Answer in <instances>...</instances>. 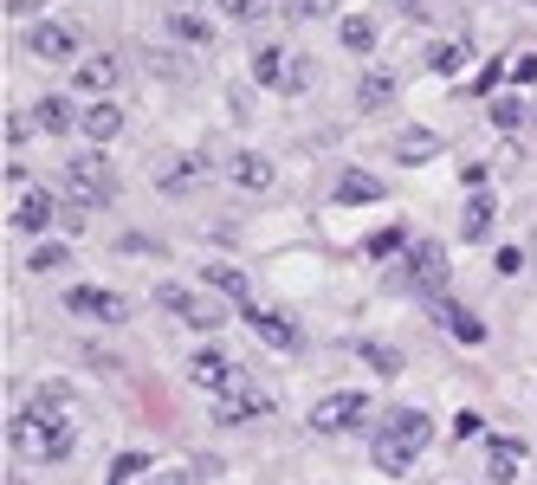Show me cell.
Instances as JSON below:
<instances>
[{
    "mask_svg": "<svg viewBox=\"0 0 537 485\" xmlns=\"http://www.w3.org/2000/svg\"><path fill=\"white\" fill-rule=\"evenodd\" d=\"M7 447L20 453L26 466H59V460H72L78 440H72V421H65V414H52V408L33 401V408H20L7 421Z\"/></svg>",
    "mask_w": 537,
    "mask_h": 485,
    "instance_id": "6da1fadb",
    "label": "cell"
},
{
    "mask_svg": "<svg viewBox=\"0 0 537 485\" xmlns=\"http://www.w3.org/2000/svg\"><path fill=\"white\" fill-rule=\"evenodd\" d=\"M421 453H428V414H421V408H395V414H382V421H376V473L402 479Z\"/></svg>",
    "mask_w": 537,
    "mask_h": 485,
    "instance_id": "7a4b0ae2",
    "label": "cell"
},
{
    "mask_svg": "<svg viewBox=\"0 0 537 485\" xmlns=\"http://www.w3.org/2000/svg\"><path fill=\"white\" fill-rule=\"evenodd\" d=\"M259 414H272V388L253 382V376L240 369V376L214 395V421H220V427H246V421H259Z\"/></svg>",
    "mask_w": 537,
    "mask_h": 485,
    "instance_id": "3957f363",
    "label": "cell"
},
{
    "mask_svg": "<svg viewBox=\"0 0 537 485\" xmlns=\"http://www.w3.org/2000/svg\"><path fill=\"white\" fill-rule=\"evenodd\" d=\"M65 194L85 201V207H104L110 194H117V175H110L104 156H72V162H65Z\"/></svg>",
    "mask_w": 537,
    "mask_h": 485,
    "instance_id": "277c9868",
    "label": "cell"
},
{
    "mask_svg": "<svg viewBox=\"0 0 537 485\" xmlns=\"http://www.w3.org/2000/svg\"><path fill=\"white\" fill-rule=\"evenodd\" d=\"M156 304H162V311H175L182 324H195V330H220V324H227V311H220L214 298H195V291L175 285V279H162V285H156Z\"/></svg>",
    "mask_w": 537,
    "mask_h": 485,
    "instance_id": "5b68a950",
    "label": "cell"
},
{
    "mask_svg": "<svg viewBox=\"0 0 537 485\" xmlns=\"http://www.w3.org/2000/svg\"><path fill=\"white\" fill-rule=\"evenodd\" d=\"M356 421H369V395L363 388H337V395H324L318 408H311V427H318V434H350Z\"/></svg>",
    "mask_w": 537,
    "mask_h": 485,
    "instance_id": "8992f818",
    "label": "cell"
},
{
    "mask_svg": "<svg viewBox=\"0 0 537 485\" xmlns=\"http://www.w3.org/2000/svg\"><path fill=\"white\" fill-rule=\"evenodd\" d=\"M253 78H259V85H272V91H298L311 78V65L298 59V52H285V46H259L253 52Z\"/></svg>",
    "mask_w": 537,
    "mask_h": 485,
    "instance_id": "52a82bcc",
    "label": "cell"
},
{
    "mask_svg": "<svg viewBox=\"0 0 537 485\" xmlns=\"http://www.w3.org/2000/svg\"><path fill=\"white\" fill-rule=\"evenodd\" d=\"M26 52L46 65H65V59H78V33L59 20H39V26H26Z\"/></svg>",
    "mask_w": 537,
    "mask_h": 485,
    "instance_id": "ba28073f",
    "label": "cell"
},
{
    "mask_svg": "<svg viewBox=\"0 0 537 485\" xmlns=\"http://www.w3.org/2000/svg\"><path fill=\"white\" fill-rule=\"evenodd\" d=\"M65 311L72 317H98V324H123V298L104 285H72L65 291Z\"/></svg>",
    "mask_w": 537,
    "mask_h": 485,
    "instance_id": "9c48e42d",
    "label": "cell"
},
{
    "mask_svg": "<svg viewBox=\"0 0 537 485\" xmlns=\"http://www.w3.org/2000/svg\"><path fill=\"white\" fill-rule=\"evenodd\" d=\"M525 460H531V447H525V440L499 434V440L486 447V479H492V485H512L518 473H525Z\"/></svg>",
    "mask_w": 537,
    "mask_h": 485,
    "instance_id": "30bf717a",
    "label": "cell"
},
{
    "mask_svg": "<svg viewBox=\"0 0 537 485\" xmlns=\"http://www.w3.org/2000/svg\"><path fill=\"white\" fill-rule=\"evenodd\" d=\"M246 324H253V337L259 343H272V350H298V324L292 317H279V311H259V304H246Z\"/></svg>",
    "mask_w": 537,
    "mask_h": 485,
    "instance_id": "8fae6325",
    "label": "cell"
},
{
    "mask_svg": "<svg viewBox=\"0 0 537 485\" xmlns=\"http://www.w3.org/2000/svg\"><path fill=\"white\" fill-rule=\"evenodd\" d=\"M52 220H59V201H52L46 188H26L20 207H13V227H20V233H46Z\"/></svg>",
    "mask_w": 537,
    "mask_h": 485,
    "instance_id": "7c38bea8",
    "label": "cell"
},
{
    "mask_svg": "<svg viewBox=\"0 0 537 485\" xmlns=\"http://www.w3.org/2000/svg\"><path fill=\"white\" fill-rule=\"evenodd\" d=\"M233 376H240V369H233L220 350H195V356H188V382H195V388H208V395H220V388H227Z\"/></svg>",
    "mask_w": 537,
    "mask_h": 485,
    "instance_id": "4fadbf2b",
    "label": "cell"
},
{
    "mask_svg": "<svg viewBox=\"0 0 537 485\" xmlns=\"http://www.w3.org/2000/svg\"><path fill=\"white\" fill-rule=\"evenodd\" d=\"M78 130H85L91 143H117V130H123V110L110 104V97H98L91 110H78Z\"/></svg>",
    "mask_w": 537,
    "mask_h": 485,
    "instance_id": "5bb4252c",
    "label": "cell"
},
{
    "mask_svg": "<svg viewBox=\"0 0 537 485\" xmlns=\"http://www.w3.org/2000/svg\"><path fill=\"white\" fill-rule=\"evenodd\" d=\"M227 175H233L240 188H253V194H266V188H272V162L259 156V149H240V156L227 162Z\"/></svg>",
    "mask_w": 537,
    "mask_h": 485,
    "instance_id": "9a60e30c",
    "label": "cell"
},
{
    "mask_svg": "<svg viewBox=\"0 0 537 485\" xmlns=\"http://www.w3.org/2000/svg\"><path fill=\"white\" fill-rule=\"evenodd\" d=\"M408 279H415V285H440V279H447V253H440V246L428 240V246H415V253H408Z\"/></svg>",
    "mask_w": 537,
    "mask_h": 485,
    "instance_id": "2e32d148",
    "label": "cell"
},
{
    "mask_svg": "<svg viewBox=\"0 0 537 485\" xmlns=\"http://www.w3.org/2000/svg\"><path fill=\"white\" fill-rule=\"evenodd\" d=\"M208 285L220 291V298H233V304H240V311H246V304H253V279H246L240 266H208Z\"/></svg>",
    "mask_w": 537,
    "mask_h": 485,
    "instance_id": "e0dca14e",
    "label": "cell"
},
{
    "mask_svg": "<svg viewBox=\"0 0 537 485\" xmlns=\"http://www.w3.org/2000/svg\"><path fill=\"white\" fill-rule=\"evenodd\" d=\"M72 123H78V110L65 104V97H39V104H33V130L59 136V130H72Z\"/></svg>",
    "mask_w": 537,
    "mask_h": 485,
    "instance_id": "ac0fdd59",
    "label": "cell"
},
{
    "mask_svg": "<svg viewBox=\"0 0 537 485\" xmlns=\"http://www.w3.org/2000/svg\"><path fill=\"white\" fill-rule=\"evenodd\" d=\"M169 33H175V39H188V46H208L214 26L201 20V13H188V7H169Z\"/></svg>",
    "mask_w": 537,
    "mask_h": 485,
    "instance_id": "d6986e66",
    "label": "cell"
},
{
    "mask_svg": "<svg viewBox=\"0 0 537 485\" xmlns=\"http://www.w3.org/2000/svg\"><path fill=\"white\" fill-rule=\"evenodd\" d=\"M110 85H117V59H85V65H78V91L104 97Z\"/></svg>",
    "mask_w": 537,
    "mask_h": 485,
    "instance_id": "ffe728a7",
    "label": "cell"
},
{
    "mask_svg": "<svg viewBox=\"0 0 537 485\" xmlns=\"http://www.w3.org/2000/svg\"><path fill=\"white\" fill-rule=\"evenodd\" d=\"M337 201H343V207H356V201H382V182H376V175H363V169H350V175L337 182Z\"/></svg>",
    "mask_w": 537,
    "mask_h": 485,
    "instance_id": "44dd1931",
    "label": "cell"
},
{
    "mask_svg": "<svg viewBox=\"0 0 537 485\" xmlns=\"http://www.w3.org/2000/svg\"><path fill=\"white\" fill-rule=\"evenodd\" d=\"M356 104H363V110L395 104V78H389V72H363V85H356Z\"/></svg>",
    "mask_w": 537,
    "mask_h": 485,
    "instance_id": "7402d4cb",
    "label": "cell"
},
{
    "mask_svg": "<svg viewBox=\"0 0 537 485\" xmlns=\"http://www.w3.org/2000/svg\"><path fill=\"white\" fill-rule=\"evenodd\" d=\"M440 324H447L460 343H486V324H479L473 311H460V304H440Z\"/></svg>",
    "mask_w": 537,
    "mask_h": 485,
    "instance_id": "603a6c76",
    "label": "cell"
},
{
    "mask_svg": "<svg viewBox=\"0 0 537 485\" xmlns=\"http://www.w3.org/2000/svg\"><path fill=\"white\" fill-rule=\"evenodd\" d=\"M201 175H208V156H182L156 175V188H188V182H201Z\"/></svg>",
    "mask_w": 537,
    "mask_h": 485,
    "instance_id": "cb8c5ba5",
    "label": "cell"
},
{
    "mask_svg": "<svg viewBox=\"0 0 537 485\" xmlns=\"http://www.w3.org/2000/svg\"><path fill=\"white\" fill-rule=\"evenodd\" d=\"M395 156L402 162H428V156H440V136L434 130H408L402 143H395Z\"/></svg>",
    "mask_w": 537,
    "mask_h": 485,
    "instance_id": "d4e9b609",
    "label": "cell"
},
{
    "mask_svg": "<svg viewBox=\"0 0 537 485\" xmlns=\"http://www.w3.org/2000/svg\"><path fill=\"white\" fill-rule=\"evenodd\" d=\"M149 473V453H117V460H110V479L104 485H136Z\"/></svg>",
    "mask_w": 537,
    "mask_h": 485,
    "instance_id": "484cf974",
    "label": "cell"
},
{
    "mask_svg": "<svg viewBox=\"0 0 537 485\" xmlns=\"http://www.w3.org/2000/svg\"><path fill=\"white\" fill-rule=\"evenodd\" d=\"M492 214H499V207H492V201H486V194H479V201H473V207H466V220H460V233H466V240H486V233H492Z\"/></svg>",
    "mask_w": 537,
    "mask_h": 485,
    "instance_id": "4316f807",
    "label": "cell"
},
{
    "mask_svg": "<svg viewBox=\"0 0 537 485\" xmlns=\"http://www.w3.org/2000/svg\"><path fill=\"white\" fill-rule=\"evenodd\" d=\"M337 33H343V46H350V52H369V46H376V20H363V13H350Z\"/></svg>",
    "mask_w": 537,
    "mask_h": 485,
    "instance_id": "83f0119b",
    "label": "cell"
},
{
    "mask_svg": "<svg viewBox=\"0 0 537 485\" xmlns=\"http://www.w3.org/2000/svg\"><path fill=\"white\" fill-rule=\"evenodd\" d=\"M363 363L376 369V376H395V369H402V350H395V343H363Z\"/></svg>",
    "mask_w": 537,
    "mask_h": 485,
    "instance_id": "f1b7e54d",
    "label": "cell"
},
{
    "mask_svg": "<svg viewBox=\"0 0 537 485\" xmlns=\"http://www.w3.org/2000/svg\"><path fill=\"white\" fill-rule=\"evenodd\" d=\"M428 65H434L440 78H453V72L466 65V46H453V39H447V46H434V52H428Z\"/></svg>",
    "mask_w": 537,
    "mask_h": 485,
    "instance_id": "f546056e",
    "label": "cell"
},
{
    "mask_svg": "<svg viewBox=\"0 0 537 485\" xmlns=\"http://www.w3.org/2000/svg\"><path fill=\"white\" fill-rule=\"evenodd\" d=\"M220 7H227V20H233V26H253L259 13H266V0H220Z\"/></svg>",
    "mask_w": 537,
    "mask_h": 485,
    "instance_id": "4dcf8cb0",
    "label": "cell"
},
{
    "mask_svg": "<svg viewBox=\"0 0 537 485\" xmlns=\"http://www.w3.org/2000/svg\"><path fill=\"white\" fill-rule=\"evenodd\" d=\"M39 408H52V414H72V388H65V382H46V388H39Z\"/></svg>",
    "mask_w": 537,
    "mask_h": 485,
    "instance_id": "1f68e13d",
    "label": "cell"
},
{
    "mask_svg": "<svg viewBox=\"0 0 537 485\" xmlns=\"http://www.w3.org/2000/svg\"><path fill=\"white\" fill-rule=\"evenodd\" d=\"M492 123H499V130H518V123H525V104H518V97H499V104H492Z\"/></svg>",
    "mask_w": 537,
    "mask_h": 485,
    "instance_id": "d6a6232c",
    "label": "cell"
},
{
    "mask_svg": "<svg viewBox=\"0 0 537 485\" xmlns=\"http://www.w3.org/2000/svg\"><path fill=\"white\" fill-rule=\"evenodd\" d=\"M65 266V246H39L33 259H26V272H59Z\"/></svg>",
    "mask_w": 537,
    "mask_h": 485,
    "instance_id": "836d02e7",
    "label": "cell"
},
{
    "mask_svg": "<svg viewBox=\"0 0 537 485\" xmlns=\"http://www.w3.org/2000/svg\"><path fill=\"white\" fill-rule=\"evenodd\" d=\"M285 13L292 20H318V13H330V0H285Z\"/></svg>",
    "mask_w": 537,
    "mask_h": 485,
    "instance_id": "e575fe53",
    "label": "cell"
},
{
    "mask_svg": "<svg viewBox=\"0 0 537 485\" xmlns=\"http://www.w3.org/2000/svg\"><path fill=\"white\" fill-rule=\"evenodd\" d=\"M492 272H505V279H512V272H525V253H518V246H505V253L492 259Z\"/></svg>",
    "mask_w": 537,
    "mask_h": 485,
    "instance_id": "d590c367",
    "label": "cell"
},
{
    "mask_svg": "<svg viewBox=\"0 0 537 485\" xmlns=\"http://www.w3.org/2000/svg\"><path fill=\"white\" fill-rule=\"evenodd\" d=\"M395 246H402V233H395V227H389V233H376V240H369V259H389Z\"/></svg>",
    "mask_w": 537,
    "mask_h": 485,
    "instance_id": "8d00e7d4",
    "label": "cell"
},
{
    "mask_svg": "<svg viewBox=\"0 0 537 485\" xmlns=\"http://www.w3.org/2000/svg\"><path fill=\"white\" fill-rule=\"evenodd\" d=\"M473 434H479V414H473V408L453 414V440H473Z\"/></svg>",
    "mask_w": 537,
    "mask_h": 485,
    "instance_id": "74e56055",
    "label": "cell"
},
{
    "mask_svg": "<svg viewBox=\"0 0 537 485\" xmlns=\"http://www.w3.org/2000/svg\"><path fill=\"white\" fill-rule=\"evenodd\" d=\"M39 7H46V0H7V20H33Z\"/></svg>",
    "mask_w": 537,
    "mask_h": 485,
    "instance_id": "f35d334b",
    "label": "cell"
},
{
    "mask_svg": "<svg viewBox=\"0 0 537 485\" xmlns=\"http://www.w3.org/2000/svg\"><path fill=\"white\" fill-rule=\"evenodd\" d=\"M512 78L518 85H537V59H512Z\"/></svg>",
    "mask_w": 537,
    "mask_h": 485,
    "instance_id": "ab89813d",
    "label": "cell"
},
{
    "mask_svg": "<svg viewBox=\"0 0 537 485\" xmlns=\"http://www.w3.org/2000/svg\"><path fill=\"white\" fill-rule=\"evenodd\" d=\"M156 485H195V473H162Z\"/></svg>",
    "mask_w": 537,
    "mask_h": 485,
    "instance_id": "60d3db41",
    "label": "cell"
},
{
    "mask_svg": "<svg viewBox=\"0 0 537 485\" xmlns=\"http://www.w3.org/2000/svg\"><path fill=\"white\" fill-rule=\"evenodd\" d=\"M169 7H188V0H169Z\"/></svg>",
    "mask_w": 537,
    "mask_h": 485,
    "instance_id": "b9f144b4",
    "label": "cell"
}]
</instances>
